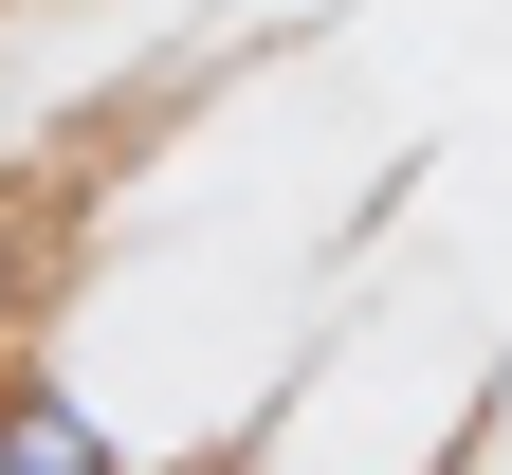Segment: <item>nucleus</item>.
<instances>
[{"instance_id":"1","label":"nucleus","mask_w":512,"mask_h":475,"mask_svg":"<svg viewBox=\"0 0 512 475\" xmlns=\"http://www.w3.org/2000/svg\"><path fill=\"white\" fill-rule=\"evenodd\" d=\"M0 475H128V457H110V421H92L55 366H19V348H0Z\"/></svg>"},{"instance_id":"2","label":"nucleus","mask_w":512,"mask_h":475,"mask_svg":"<svg viewBox=\"0 0 512 475\" xmlns=\"http://www.w3.org/2000/svg\"><path fill=\"white\" fill-rule=\"evenodd\" d=\"M37 275H55V238H37V201L0 183V348H19V311H37Z\"/></svg>"}]
</instances>
